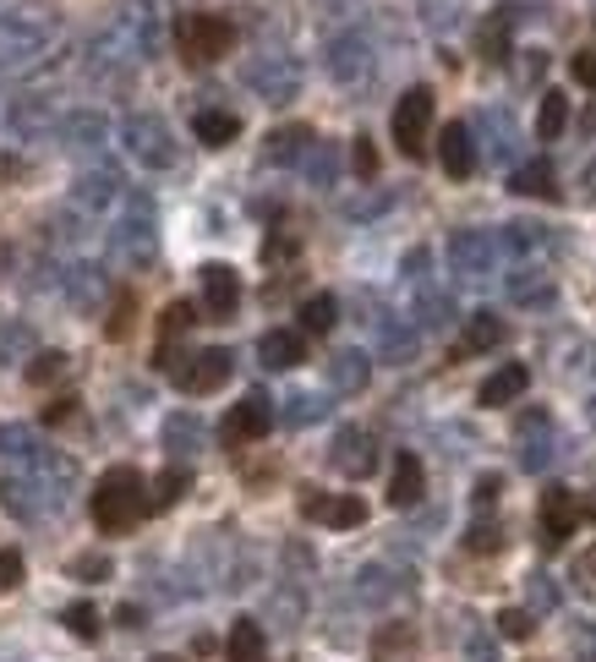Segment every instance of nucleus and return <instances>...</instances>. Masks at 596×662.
Segmentation results:
<instances>
[{
    "instance_id": "obj_1",
    "label": "nucleus",
    "mask_w": 596,
    "mask_h": 662,
    "mask_svg": "<svg viewBox=\"0 0 596 662\" xmlns=\"http://www.w3.org/2000/svg\"><path fill=\"white\" fill-rule=\"evenodd\" d=\"M88 514L105 536H127L138 531V520L153 514V498H149V477L138 466H110L99 482H94V498H88Z\"/></svg>"
},
{
    "instance_id": "obj_2",
    "label": "nucleus",
    "mask_w": 596,
    "mask_h": 662,
    "mask_svg": "<svg viewBox=\"0 0 596 662\" xmlns=\"http://www.w3.org/2000/svg\"><path fill=\"white\" fill-rule=\"evenodd\" d=\"M230 44H236V28L225 17H214V11H192V17L175 22V50L192 66H208V61L230 55Z\"/></svg>"
},
{
    "instance_id": "obj_3",
    "label": "nucleus",
    "mask_w": 596,
    "mask_h": 662,
    "mask_svg": "<svg viewBox=\"0 0 596 662\" xmlns=\"http://www.w3.org/2000/svg\"><path fill=\"white\" fill-rule=\"evenodd\" d=\"M389 132H394V143H400L405 160H427V143H433V88H411V94H400Z\"/></svg>"
},
{
    "instance_id": "obj_4",
    "label": "nucleus",
    "mask_w": 596,
    "mask_h": 662,
    "mask_svg": "<svg viewBox=\"0 0 596 662\" xmlns=\"http://www.w3.org/2000/svg\"><path fill=\"white\" fill-rule=\"evenodd\" d=\"M586 520V509H581V498L570 493V488H548L542 503H537V542L548 547V553H559L570 536H575V525Z\"/></svg>"
},
{
    "instance_id": "obj_5",
    "label": "nucleus",
    "mask_w": 596,
    "mask_h": 662,
    "mask_svg": "<svg viewBox=\"0 0 596 662\" xmlns=\"http://www.w3.org/2000/svg\"><path fill=\"white\" fill-rule=\"evenodd\" d=\"M269 427H274V405H269L263 394H247L241 405L225 411V422H219V444H225V449H247V444L269 438Z\"/></svg>"
},
{
    "instance_id": "obj_6",
    "label": "nucleus",
    "mask_w": 596,
    "mask_h": 662,
    "mask_svg": "<svg viewBox=\"0 0 596 662\" xmlns=\"http://www.w3.org/2000/svg\"><path fill=\"white\" fill-rule=\"evenodd\" d=\"M301 520H317V525H334V531H350V525H361L367 520V503L356 493H317V488H306L296 498Z\"/></svg>"
},
{
    "instance_id": "obj_7",
    "label": "nucleus",
    "mask_w": 596,
    "mask_h": 662,
    "mask_svg": "<svg viewBox=\"0 0 596 662\" xmlns=\"http://www.w3.org/2000/svg\"><path fill=\"white\" fill-rule=\"evenodd\" d=\"M170 378H175L181 394H214V389H225V378H230V350H197V356H186Z\"/></svg>"
},
{
    "instance_id": "obj_8",
    "label": "nucleus",
    "mask_w": 596,
    "mask_h": 662,
    "mask_svg": "<svg viewBox=\"0 0 596 662\" xmlns=\"http://www.w3.org/2000/svg\"><path fill=\"white\" fill-rule=\"evenodd\" d=\"M197 280H203V313L208 318H230L241 307V274L230 263H203Z\"/></svg>"
},
{
    "instance_id": "obj_9",
    "label": "nucleus",
    "mask_w": 596,
    "mask_h": 662,
    "mask_svg": "<svg viewBox=\"0 0 596 662\" xmlns=\"http://www.w3.org/2000/svg\"><path fill=\"white\" fill-rule=\"evenodd\" d=\"M525 389H531V367H525V361H503V367L476 389V400H481L487 411H498V405H514Z\"/></svg>"
},
{
    "instance_id": "obj_10",
    "label": "nucleus",
    "mask_w": 596,
    "mask_h": 662,
    "mask_svg": "<svg viewBox=\"0 0 596 662\" xmlns=\"http://www.w3.org/2000/svg\"><path fill=\"white\" fill-rule=\"evenodd\" d=\"M334 466H339L345 477H367V471L378 466V444H372V433L345 427V433L334 438Z\"/></svg>"
},
{
    "instance_id": "obj_11",
    "label": "nucleus",
    "mask_w": 596,
    "mask_h": 662,
    "mask_svg": "<svg viewBox=\"0 0 596 662\" xmlns=\"http://www.w3.org/2000/svg\"><path fill=\"white\" fill-rule=\"evenodd\" d=\"M427 493V471H422V460L411 455V449H400L394 455V471H389V503L394 509H411V503H422Z\"/></svg>"
},
{
    "instance_id": "obj_12",
    "label": "nucleus",
    "mask_w": 596,
    "mask_h": 662,
    "mask_svg": "<svg viewBox=\"0 0 596 662\" xmlns=\"http://www.w3.org/2000/svg\"><path fill=\"white\" fill-rule=\"evenodd\" d=\"M258 356H263V367L285 372V367H301V361H306V339H301V329H269L258 339Z\"/></svg>"
},
{
    "instance_id": "obj_13",
    "label": "nucleus",
    "mask_w": 596,
    "mask_h": 662,
    "mask_svg": "<svg viewBox=\"0 0 596 662\" xmlns=\"http://www.w3.org/2000/svg\"><path fill=\"white\" fill-rule=\"evenodd\" d=\"M438 160L454 181H465L470 170H476V149H470V132L459 127V121H448L444 132H438Z\"/></svg>"
},
{
    "instance_id": "obj_14",
    "label": "nucleus",
    "mask_w": 596,
    "mask_h": 662,
    "mask_svg": "<svg viewBox=\"0 0 596 662\" xmlns=\"http://www.w3.org/2000/svg\"><path fill=\"white\" fill-rule=\"evenodd\" d=\"M498 339H503V324L492 318V313H476L470 324H465V334L454 339V361H465V356H481V350H498Z\"/></svg>"
},
{
    "instance_id": "obj_15",
    "label": "nucleus",
    "mask_w": 596,
    "mask_h": 662,
    "mask_svg": "<svg viewBox=\"0 0 596 662\" xmlns=\"http://www.w3.org/2000/svg\"><path fill=\"white\" fill-rule=\"evenodd\" d=\"M192 324H197L192 302H170V307H164V318H159V350H153V367H164V372L175 367V361H170V345H175V334H186Z\"/></svg>"
},
{
    "instance_id": "obj_16",
    "label": "nucleus",
    "mask_w": 596,
    "mask_h": 662,
    "mask_svg": "<svg viewBox=\"0 0 596 662\" xmlns=\"http://www.w3.org/2000/svg\"><path fill=\"white\" fill-rule=\"evenodd\" d=\"M225 652H230V662H263V652H269V641H263V625H258V619H236V625H230V641H225Z\"/></svg>"
},
{
    "instance_id": "obj_17",
    "label": "nucleus",
    "mask_w": 596,
    "mask_h": 662,
    "mask_svg": "<svg viewBox=\"0 0 596 662\" xmlns=\"http://www.w3.org/2000/svg\"><path fill=\"white\" fill-rule=\"evenodd\" d=\"M192 132H197V143L225 149V143H236V138H241V121H236L230 110H203V116L192 121Z\"/></svg>"
},
{
    "instance_id": "obj_18",
    "label": "nucleus",
    "mask_w": 596,
    "mask_h": 662,
    "mask_svg": "<svg viewBox=\"0 0 596 662\" xmlns=\"http://www.w3.org/2000/svg\"><path fill=\"white\" fill-rule=\"evenodd\" d=\"M509 186H514L520 197H548V203L559 197V175H553V165H548V160H531V165H520Z\"/></svg>"
},
{
    "instance_id": "obj_19",
    "label": "nucleus",
    "mask_w": 596,
    "mask_h": 662,
    "mask_svg": "<svg viewBox=\"0 0 596 662\" xmlns=\"http://www.w3.org/2000/svg\"><path fill=\"white\" fill-rule=\"evenodd\" d=\"M564 127H570V99H564L559 88H548V94H542V110H537V138H542V143H559Z\"/></svg>"
},
{
    "instance_id": "obj_20",
    "label": "nucleus",
    "mask_w": 596,
    "mask_h": 662,
    "mask_svg": "<svg viewBox=\"0 0 596 662\" xmlns=\"http://www.w3.org/2000/svg\"><path fill=\"white\" fill-rule=\"evenodd\" d=\"M334 318H339V302H334L328 291H317V296L301 302V334H328Z\"/></svg>"
},
{
    "instance_id": "obj_21",
    "label": "nucleus",
    "mask_w": 596,
    "mask_h": 662,
    "mask_svg": "<svg viewBox=\"0 0 596 662\" xmlns=\"http://www.w3.org/2000/svg\"><path fill=\"white\" fill-rule=\"evenodd\" d=\"M61 625H66V630H72L77 641H99V630H105V625H99V608H94V603H72V608L61 614Z\"/></svg>"
},
{
    "instance_id": "obj_22",
    "label": "nucleus",
    "mask_w": 596,
    "mask_h": 662,
    "mask_svg": "<svg viewBox=\"0 0 596 662\" xmlns=\"http://www.w3.org/2000/svg\"><path fill=\"white\" fill-rule=\"evenodd\" d=\"M186 488H192V471L170 466V471H164V477L153 482V509H170V503H175V498L186 493Z\"/></svg>"
},
{
    "instance_id": "obj_23",
    "label": "nucleus",
    "mask_w": 596,
    "mask_h": 662,
    "mask_svg": "<svg viewBox=\"0 0 596 662\" xmlns=\"http://www.w3.org/2000/svg\"><path fill=\"white\" fill-rule=\"evenodd\" d=\"M61 372H66V356H61V350H50V356H39V361L28 367V383H33V389H44V383H55Z\"/></svg>"
},
{
    "instance_id": "obj_24",
    "label": "nucleus",
    "mask_w": 596,
    "mask_h": 662,
    "mask_svg": "<svg viewBox=\"0 0 596 662\" xmlns=\"http://www.w3.org/2000/svg\"><path fill=\"white\" fill-rule=\"evenodd\" d=\"M531 630H537V625H531L525 608H503V614H498V636H503V641H525Z\"/></svg>"
},
{
    "instance_id": "obj_25",
    "label": "nucleus",
    "mask_w": 596,
    "mask_h": 662,
    "mask_svg": "<svg viewBox=\"0 0 596 662\" xmlns=\"http://www.w3.org/2000/svg\"><path fill=\"white\" fill-rule=\"evenodd\" d=\"M465 547H470V553H498V547H503V525H470Z\"/></svg>"
},
{
    "instance_id": "obj_26",
    "label": "nucleus",
    "mask_w": 596,
    "mask_h": 662,
    "mask_svg": "<svg viewBox=\"0 0 596 662\" xmlns=\"http://www.w3.org/2000/svg\"><path fill=\"white\" fill-rule=\"evenodd\" d=\"M503 44H509V28H503V22H487V28H481V50H487V61H492V66H498V61H509V55H503Z\"/></svg>"
},
{
    "instance_id": "obj_27",
    "label": "nucleus",
    "mask_w": 596,
    "mask_h": 662,
    "mask_svg": "<svg viewBox=\"0 0 596 662\" xmlns=\"http://www.w3.org/2000/svg\"><path fill=\"white\" fill-rule=\"evenodd\" d=\"M132 307H138V302H132V291H121V296H116V318H110V339H127V334H132Z\"/></svg>"
},
{
    "instance_id": "obj_28",
    "label": "nucleus",
    "mask_w": 596,
    "mask_h": 662,
    "mask_svg": "<svg viewBox=\"0 0 596 662\" xmlns=\"http://www.w3.org/2000/svg\"><path fill=\"white\" fill-rule=\"evenodd\" d=\"M17 586H22V553L0 547V592H17Z\"/></svg>"
},
{
    "instance_id": "obj_29",
    "label": "nucleus",
    "mask_w": 596,
    "mask_h": 662,
    "mask_svg": "<svg viewBox=\"0 0 596 662\" xmlns=\"http://www.w3.org/2000/svg\"><path fill=\"white\" fill-rule=\"evenodd\" d=\"M575 586H581L586 597H596V547H586V553L575 558Z\"/></svg>"
},
{
    "instance_id": "obj_30",
    "label": "nucleus",
    "mask_w": 596,
    "mask_h": 662,
    "mask_svg": "<svg viewBox=\"0 0 596 662\" xmlns=\"http://www.w3.org/2000/svg\"><path fill=\"white\" fill-rule=\"evenodd\" d=\"M570 72H575V83H586V88H596V50H575Z\"/></svg>"
},
{
    "instance_id": "obj_31",
    "label": "nucleus",
    "mask_w": 596,
    "mask_h": 662,
    "mask_svg": "<svg viewBox=\"0 0 596 662\" xmlns=\"http://www.w3.org/2000/svg\"><path fill=\"white\" fill-rule=\"evenodd\" d=\"M356 175H378V149L367 138H356Z\"/></svg>"
},
{
    "instance_id": "obj_32",
    "label": "nucleus",
    "mask_w": 596,
    "mask_h": 662,
    "mask_svg": "<svg viewBox=\"0 0 596 662\" xmlns=\"http://www.w3.org/2000/svg\"><path fill=\"white\" fill-rule=\"evenodd\" d=\"M411 641H416L411 630H383V636H378V658H389L394 647H411Z\"/></svg>"
},
{
    "instance_id": "obj_33",
    "label": "nucleus",
    "mask_w": 596,
    "mask_h": 662,
    "mask_svg": "<svg viewBox=\"0 0 596 662\" xmlns=\"http://www.w3.org/2000/svg\"><path fill=\"white\" fill-rule=\"evenodd\" d=\"M498 493H503V482H498V477H481V482H476V493H470V498H476V509H487V503H492Z\"/></svg>"
},
{
    "instance_id": "obj_34",
    "label": "nucleus",
    "mask_w": 596,
    "mask_h": 662,
    "mask_svg": "<svg viewBox=\"0 0 596 662\" xmlns=\"http://www.w3.org/2000/svg\"><path fill=\"white\" fill-rule=\"evenodd\" d=\"M72 405H77V400H55V405H44V422H66Z\"/></svg>"
},
{
    "instance_id": "obj_35",
    "label": "nucleus",
    "mask_w": 596,
    "mask_h": 662,
    "mask_svg": "<svg viewBox=\"0 0 596 662\" xmlns=\"http://www.w3.org/2000/svg\"><path fill=\"white\" fill-rule=\"evenodd\" d=\"M72 569H77V575H110V564H105V558H77Z\"/></svg>"
},
{
    "instance_id": "obj_36",
    "label": "nucleus",
    "mask_w": 596,
    "mask_h": 662,
    "mask_svg": "<svg viewBox=\"0 0 596 662\" xmlns=\"http://www.w3.org/2000/svg\"><path fill=\"white\" fill-rule=\"evenodd\" d=\"M153 662H181V658H153Z\"/></svg>"
}]
</instances>
